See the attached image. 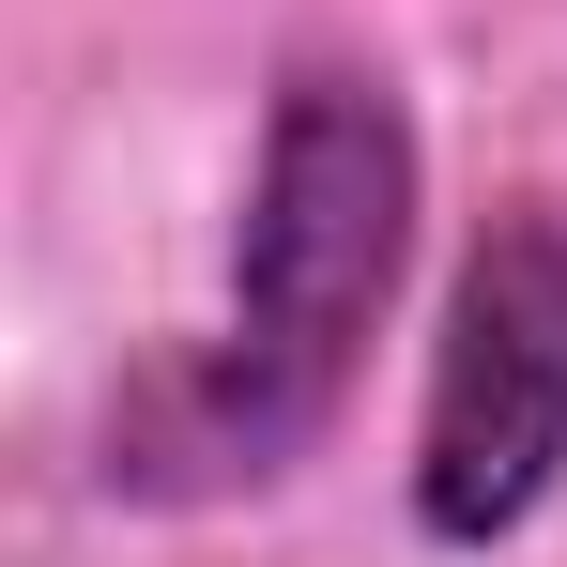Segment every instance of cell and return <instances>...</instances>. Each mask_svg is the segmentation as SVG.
Returning <instances> with one entry per match:
<instances>
[{
  "label": "cell",
  "instance_id": "obj_1",
  "mask_svg": "<svg viewBox=\"0 0 567 567\" xmlns=\"http://www.w3.org/2000/svg\"><path fill=\"white\" fill-rule=\"evenodd\" d=\"M414 199L430 138L369 47H291L261 93L246 215H230V291L199 338H154L93 414L107 506H246L338 445L369 338L414 277Z\"/></svg>",
  "mask_w": 567,
  "mask_h": 567
},
{
  "label": "cell",
  "instance_id": "obj_2",
  "mask_svg": "<svg viewBox=\"0 0 567 567\" xmlns=\"http://www.w3.org/2000/svg\"><path fill=\"white\" fill-rule=\"evenodd\" d=\"M553 491H567V199L506 185L445 277V338L414 399V537L506 553Z\"/></svg>",
  "mask_w": 567,
  "mask_h": 567
}]
</instances>
